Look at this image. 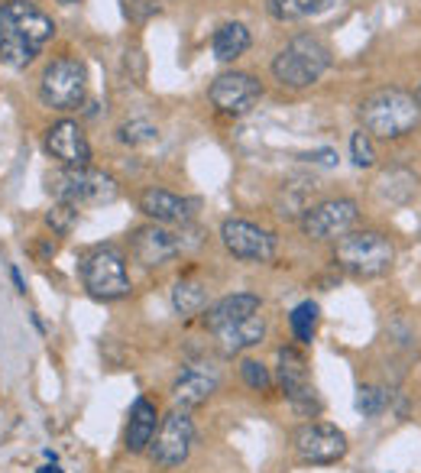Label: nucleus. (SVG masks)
Returning a JSON list of instances; mask_svg holds the SVG:
<instances>
[{
	"label": "nucleus",
	"instance_id": "1",
	"mask_svg": "<svg viewBox=\"0 0 421 473\" xmlns=\"http://www.w3.org/2000/svg\"><path fill=\"white\" fill-rule=\"evenodd\" d=\"M363 130L370 136H383V140H399V136L412 134L421 120V107L412 95L399 88H383L370 95L360 104Z\"/></svg>",
	"mask_w": 421,
	"mask_h": 473
},
{
	"label": "nucleus",
	"instance_id": "2",
	"mask_svg": "<svg viewBox=\"0 0 421 473\" xmlns=\"http://www.w3.org/2000/svg\"><path fill=\"white\" fill-rule=\"evenodd\" d=\"M331 68V49L315 36H296L273 59V78L288 91L311 88Z\"/></svg>",
	"mask_w": 421,
	"mask_h": 473
},
{
	"label": "nucleus",
	"instance_id": "3",
	"mask_svg": "<svg viewBox=\"0 0 421 473\" xmlns=\"http://www.w3.org/2000/svg\"><path fill=\"white\" fill-rule=\"evenodd\" d=\"M392 259H396V247L379 230L344 234L337 240V250H334V263L356 279H376V276L389 273Z\"/></svg>",
	"mask_w": 421,
	"mask_h": 473
},
{
	"label": "nucleus",
	"instance_id": "4",
	"mask_svg": "<svg viewBox=\"0 0 421 473\" xmlns=\"http://www.w3.org/2000/svg\"><path fill=\"white\" fill-rule=\"evenodd\" d=\"M49 192L55 201H68L75 207H97L117 201L120 186L111 172L101 169H59L49 176Z\"/></svg>",
	"mask_w": 421,
	"mask_h": 473
},
{
	"label": "nucleus",
	"instance_id": "5",
	"mask_svg": "<svg viewBox=\"0 0 421 473\" xmlns=\"http://www.w3.org/2000/svg\"><path fill=\"white\" fill-rule=\"evenodd\" d=\"M85 292L97 302H120L134 292V282L126 273V257L117 247H97L82 263Z\"/></svg>",
	"mask_w": 421,
	"mask_h": 473
},
{
	"label": "nucleus",
	"instance_id": "6",
	"mask_svg": "<svg viewBox=\"0 0 421 473\" xmlns=\"http://www.w3.org/2000/svg\"><path fill=\"white\" fill-rule=\"evenodd\" d=\"M88 95V68L75 55H62L45 65L39 78V101L52 111H75L82 107Z\"/></svg>",
	"mask_w": 421,
	"mask_h": 473
},
{
	"label": "nucleus",
	"instance_id": "7",
	"mask_svg": "<svg viewBox=\"0 0 421 473\" xmlns=\"http://www.w3.org/2000/svg\"><path fill=\"white\" fill-rule=\"evenodd\" d=\"M276 383H279L282 396L292 402V408L302 415L321 412V396L308 379V360L298 347H279L276 354Z\"/></svg>",
	"mask_w": 421,
	"mask_h": 473
},
{
	"label": "nucleus",
	"instance_id": "8",
	"mask_svg": "<svg viewBox=\"0 0 421 473\" xmlns=\"http://www.w3.org/2000/svg\"><path fill=\"white\" fill-rule=\"evenodd\" d=\"M195 448V422L185 408H172L165 418H159V428L149 444V454H153V464L172 470V467H182L188 460Z\"/></svg>",
	"mask_w": 421,
	"mask_h": 473
},
{
	"label": "nucleus",
	"instance_id": "9",
	"mask_svg": "<svg viewBox=\"0 0 421 473\" xmlns=\"http://www.w3.org/2000/svg\"><path fill=\"white\" fill-rule=\"evenodd\" d=\"M292 448H296L298 464L305 467H327L337 464V460L347 458V435L337 428V425L327 422H308L296 431L292 438Z\"/></svg>",
	"mask_w": 421,
	"mask_h": 473
},
{
	"label": "nucleus",
	"instance_id": "10",
	"mask_svg": "<svg viewBox=\"0 0 421 473\" xmlns=\"http://www.w3.org/2000/svg\"><path fill=\"white\" fill-rule=\"evenodd\" d=\"M356 221H360V205L354 198H327L305 207L302 234L311 240H337L350 234Z\"/></svg>",
	"mask_w": 421,
	"mask_h": 473
},
{
	"label": "nucleus",
	"instance_id": "11",
	"mask_svg": "<svg viewBox=\"0 0 421 473\" xmlns=\"http://www.w3.org/2000/svg\"><path fill=\"white\" fill-rule=\"evenodd\" d=\"M207 97H211V104H215L221 114H227V117H244V114H250L259 104L263 85H259V78L250 72H224L211 82Z\"/></svg>",
	"mask_w": 421,
	"mask_h": 473
},
{
	"label": "nucleus",
	"instance_id": "12",
	"mask_svg": "<svg viewBox=\"0 0 421 473\" xmlns=\"http://www.w3.org/2000/svg\"><path fill=\"white\" fill-rule=\"evenodd\" d=\"M221 244L227 247L230 257L246 259V263H273L276 259V234L266 227L240 217H230L221 224Z\"/></svg>",
	"mask_w": 421,
	"mask_h": 473
},
{
	"label": "nucleus",
	"instance_id": "13",
	"mask_svg": "<svg viewBox=\"0 0 421 473\" xmlns=\"http://www.w3.org/2000/svg\"><path fill=\"white\" fill-rule=\"evenodd\" d=\"M45 153L62 169H88L91 166V143L75 120H55L45 130Z\"/></svg>",
	"mask_w": 421,
	"mask_h": 473
},
{
	"label": "nucleus",
	"instance_id": "14",
	"mask_svg": "<svg viewBox=\"0 0 421 473\" xmlns=\"http://www.w3.org/2000/svg\"><path fill=\"white\" fill-rule=\"evenodd\" d=\"M130 253H134V259L140 267L159 269L165 263H172L182 253V247H178V234H172L169 227L146 224V227H136L134 236H130Z\"/></svg>",
	"mask_w": 421,
	"mask_h": 473
},
{
	"label": "nucleus",
	"instance_id": "15",
	"mask_svg": "<svg viewBox=\"0 0 421 473\" xmlns=\"http://www.w3.org/2000/svg\"><path fill=\"white\" fill-rule=\"evenodd\" d=\"M217 386H221V373H217L215 367L192 363V367H185V370L178 373L175 383H172V406L192 412V408L205 406V402L215 396Z\"/></svg>",
	"mask_w": 421,
	"mask_h": 473
},
{
	"label": "nucleus",
	"instance_id": "16",
	"mask_svg": "<svg viewBox=\"0 0 421 473\" xmlns=\"http://www.w3.org/2000/svg\"><path fill=\"white\" fill-rule=\"evenodd\" d=\"M0 26H10V30H16L20 36H26L36 45L49 43L55 36L52 16L45 10H39L36 4H30V0H7L0 7Z\"/></svg>",
	"mask_w": 421,
	"mask_h": 473
},
{
	"label": "nucleus",
	"instance_id": "17",
	"mask_svg": "<svg viewBox=\"0 0 421 473\" xmlns=\"http://www.w3.org/2000/svg\"><path fill=\"white\" fill-rule=\"evenodd\" d=\"M195 207H198V201L182 198V195L169 192V188L153 186L140 195V211L146 217H153L155 224H192Z\"/></svg>",
	"mask_w": 421,
	"mask_h": 473
},
{
	"label": "nucleus",
	"instance_id": "18",
	"mask_svg": "<svg viewBox=\"0 0 421 473\" xmlns=\"http://www.w3.org/2000/svg\"><path fill=\"white\" fill-rule=\"evenodd\" d=\"M217 347H221L224 357H240L246 350L259 347L263 337H266V318L263 315H250V318H240L234 325H224L217 327Z\"/></svg>",
	"mask_w": 421,
	"mask_h": 473
},
{
	"label": "nucleus",
	"instance_id": "19",
	"mask_svg": "<svg viewBox=\"0 0 421 473\" xmlns=\"http://www.w3.org/2000/svg\"><path fill=\"white\" fill-rule=\"evenodd\" d=\"M155 428H159V408L155 402H149L146 396L134 402L130 408V422H126V435H124V444L130 454H143L153 444L155 438Z\"/></svg>",
	"mask_w": 421,
	"mask_h": 473
},
{
	"label": "nucleus",
	"instance_id": "20",
	"mask_svg": "<svg viewBox=\"0 0 421 473\" xmlns=\"http://www.w3.org/2000/svg\"><path fill=\"white\" fill-rule=\"evenodd\" d=\"M259 308H263V298L259 296H253V292H234V296L221 298V302H215L207 308L205 325L211 327V331H217V327H224V325L250 318V315H256Z\"/></svg>",
	"mask_w": 421,
	"mask_h": 473
},
{
	"label": "nucleus",
	"instance_id": "21",
	"mask_svg": "<svg viewBox=\"0 0 421 473\" xmlns=\"http://www.w3.org/2000/svg\"><path fill=\"white\" fill-rule=\"evenodd\" d=\"M207 302H211V292H207L205 282L195 279V276H185V279H178L175 286H172V308H175V315H182V318H192V315L207 311Z\"/></svg>",
	"mask_w": 421,
	"mask_h": 473
},
{
	"label": "nucleus",
	"instance_id": "22",
	"mask_svg": "<svg viewBox=\"0 0 421 473\" xmlns=\"http://www.w3.org/2000/svg\"><path fill=\"white\" fill-rule=\"evenodd\" d=\"M253 36L250 30H246L244 23H224V26H217L215 39H211V49H215V59L217 62H236L240 55H244L246 49H250Z\"/></svg>",
	"mask_w": 421,
	"mask_h": 473
},
{
	"label": "nucleus",
	"instance_id": "23",
	"mask_svg": "<svg viewBox=\"0 0 421 473\" xmlns=\"http://www.w3.org/2000/svg\"><path fill=\"white\" fill-rule=\"evenodd\" d=\"M334 7V0H266V10L273 20L279 23H296L321 16Z\"/></svg>",
	"mask_w": 421,
	"mask_h": 473
},
{
	"label": "nucleus",
	"instance_id": "24",
	"mask_svg": "<svg viewBox=\"0 0 421 473\" xmlns=\"http://www.w3.org/2000/svg\"><path fill=\"white\" fill-rule=\"evenodd\" d=\"M39 55V45L30 43L26 36H20L10 26H0V59L7 62L10 68H26L33 65Z\"/></svg>",
	"mask_w": 421,
	"mask_h": 473
},
{
	"label": "nucleus",
	"instance_id": "25",
	"mask_svg": "<svg viewBox=\"0 0 421 473\" xmlns=\"http://www.w3.org/2000/svg\"><path fill=\"white\" fill-rule=\"evenodd\" d=\"M415 186H418L415 172L389 169V172H383V178L376 182V195L383 201H389V205H406V201L415 195Z\"/></svg>",
	"mask_w": 421,
	"mask_h": 473
},
{
	"label": "nucleus",
	"instance_id": "26",
	"mask_svg": "<svg viewBox=\"0 0 421 473\" xmlns=\"http://www.w3.org/2000/svg\"><path fill=\"white\" fill-rule=\"evenodd\" d=\"M318 318H321V308L318 302H311V298L292 308L288 325H292V334H296L298 344H311V340H315V334H318Z\"/></svg>",
	"mask_w": 421,
	"mask_h": 473
},
{
	"label": "nucleus",
	"instance_id": "27",
	"mask_svg": "<svg viewBox=\"0 0 421 473\" xmlns=\"http://www.w3.org/2000/svg\"><path fill=\"white\" fill-rule=\"evenodd\" d=\"M117 140L124 146H149L159 140V126H153L149 120H130V124L117 126Z\"/></svg>",
	"mask_w": 421,
	"mask_h": 473
},
{
	"label": "nucleus",
	"instance_id": "28",
	"mask_svg": "<svg viewBox=\"0 0 421 473\" xmlns=\"http://www.w3.org/2000/svg\"><path fill=\"white\" fill-rule=\"evenodd\" d=\"M78 211H82V207L68 205V201H55V205L45 211V224H49V230L55 236H68L75 230V224H78Z\"/></svg>",
	"mask_w": 421,
	"mask_h": 473
},
{
	"label": "nucleus",
	"instance_id": "29",
	"mask_svg": "<svg viewBox=\"0 0 421 473\" xmlns=\"http://www.w3.org/2000/svg\"><path fill=\"white\" fill-rule=\"evenodd\" d=\"M389 406V392L379 389V386H360L356 392V412H363L366 418H376Z\"/></svg>",
	"mask_w": 421,
	"mask_h": 473
},
{
	"label": "nucleus",
	"instance_id": "30",
	"mask_svg": "<svg viewBox=\"0 0 421 473\" xmlns=\"http://www.w3.org/2000/svg\"><path fill=\"white\" fill-rule=\"evenodd\" d=\"M350 156H354L356 169H373V166H376V149H373V140L366 130H356V134L350 136Z\"/></svg>",
	"mask_w": 421,
	"mask_h": 473
},
{
	"label": "nucleus",
	"instance_id": "31",
	"mask_svg": "<svg viewBox=\"0 0 421 473\" xmlns=\"http://www.w3.org/2000/svg\"><path fill=\"white\" fill-rule=\"evenodd\" d=\"M240 377H244V383L250 386L253 392H266L269 386H273V373H269L266 363H259V360L240 363Z\"/></svg>",
	"mask_w": 421,
	"mask_h": 473
},
{
	"label": "nucleus",
	"instance_id": "32",
	"mask_svg": "<svg viewBox=\"0 0 421 473\" xmlns=\"http://www.w3.org/2000/svg\"><path fill=\"white\" fill-rule=\"evenodd\" d=\"M153 14H159L155 0H126V16L130 20H149Z\"/></svg>",
	"mask_w": 421,
	"mask_h": 473
},
{
	"label": "nucleus",
	"instance_id": "33",
	"mask_svg": "<svg viewBox=\"0 0 421 473\" xmlns=\"http://www.w3.org/2000/svg\"><path fill=\"white\" fill-rule=\"evenodd\" d=\"M305 163H318V166H337V153L334 149H318V153L302 156Z\"/></svg>",
	"mask_w": 421,
	"mask_h": 473
},
{
	"label": "nucleus",
	"instance_id": "34",
	"mask_svg": "<svg viewBox=\"0 0 421 473\" xmlns=\"http://www.w3.org/2000/svg\"><path fill=\"white\" fill-rule=\"evenodd\" d=\"M10 276H14V286H16V292H26V282H23V276H20V269H10Z\"/></svg>",
	"mask_w": 421,
	"mask_h": 473
},
{
	"label": "nucleus",
	"instance_id": "35",
	"mask_svg": "<svg viewBox=\"0 0 421 473\" xmlns=\"http://www.w3.org/2000/svg\"><path fill=\"white\" fill-rule=\"evenodd\" d=\"M39 473H62V470H59V464L52 460V464H43V467H39Z\"/></svg>",
	"mask_w": 421,
	"mask_h": 473
},
{
	"label": "nucleus",
	"instance_id": "36",
	"mask_svg": "<svg viewBox=\"0 0 421 473\" xmlns=\"http://www.w3.org/2000/svg\"><path fill=\"white\" fill-rule=\"evenodd\" d=\"M59 4H65V7H75V4H82V0H59Z\"/></svg>",
	"mask_w": 421,
	"mask_h": 473
},
{
	"label": "nucleus",
	"instance_id": "37",
	"mask_svg": "<svg viewBox=\"0 0 421 473\" xmlns=\"http://www.w3.org/2000/svg\"><path fill=\"white\" fill-rule=\"evenodd\" d=\"M412 97H415V101H418V107H421V85H418V91H415Z\"/></svg>",
	"mask_w": 421,
	"mask_h": 473
}]
</instances>
